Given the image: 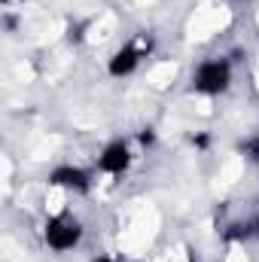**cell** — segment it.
<instances>
[{
    "label": "cell",
    "instance_id": "cell-1",
    "mask_svg": "<svg viewBox=\"0 0 259 262\" xmlns=\"http://www.w3.org/2000/svg\"><path fill=\"white\" fill-rule=\"evenodd\" d=\"M235 82V64L226 55H207L192 67L189 89L201 98H220L232 89Z\"/></svg>",
    "mask_w": 259,
    "mask_h": 262
},
{
    "label": "cell",
    "instance_id": "cell-2",
    "mask_svg": "<svg viewBox=\"0 0 259 262\" xmlns=\"http://www.w3.org/2000/svg\"><path fill=\"white\" fill-rule=\"evenodd\" d=\"M40 235H43V244H46L52 253L61 256V253H70V250H76V247L82 244V238H85V226H82V220H79L73 210H67L64 207V210L46 216Z\"/></svg>",
    "mask_w": 259,
    "mask_h": 262
},
{
    "label": "cell",
    "instance_id": "cell-3",
    "mask_svg": "<svg viewBox=\"0 0 259 262\" xmlns=\"http://www.w3.org/2000/svg\"><path fill=\"white\" fill-rule=\"evenodd\" d=\"M149 49H153V37L149 34H140L137 40L122 43L107 58V76L110 79H128V76H134L140 70V64H143V58L149 55Z\"/></svg>",
    "mask_w": 259,
    "mask_h": 262
},
{
    "label": "cell",
    "instance_id": "cell-4",
    "mask_svg": "<svg viewBox=\"0 0 259 262\" xmlns=\"http://www.w3.org/2000/svg\"><path fill=\"white\" fill-rule=\"evenodd\" d=\"M134 162V149H131L128 137H113L101 146V152L95 156V171L104 177H122Z\"/></svg>",
    "mask_w": 259,
    "mask_h": 262
},
{
    "label": "cell",
    "instance_id": "cell-5",
    "mask_svg": "<svg viewBox=\"0 0 259 262\" xmlns=\"http://www.w3.org/2000/svg\"><path fill=\"white\" fill-rule=\"evenodd\" d=\"M95 174L98 171H89L82 165H55L49 174H46V183L55 186V189H64V192H73V195H89L95 189Z\"/></svg>",
    "mask_w": 259,
    "mask_h": 262
},
{
    "label": "cell",
    "instance_id": "cell-6",
    "mask_svg": "<svg viewBox=\"0 0 259 262\" xmlns=\"http://www.w3.org/2000/svg\"><path fill=\"white\" fill-rule=\"evenodd\" d=\"M241 156H244L250 165H259V134L247 137V140L241 143Z\"/></svg>",
    "mask_w": 259,
    "mask_h": 262
},
{
    "label": "cell",
    "instance_id": "cell-7",
    "mask_svg": "<svg viewBox=\"0 0 259 262\" xmlns=\"http://www.w3.org/2000/svg\"><path fill=\"white\" fill-rule=\"evenodd\" d=\"M137 140H140V143L146 146V143H153V140H156V134H153V128H143L140 134H137Z\"/></svg>",
    "mask_w": 259,
    "mask_h": 262
},
{
    "label": "cell",
    "instance_id": "cell-8",
    "mask_svg": "<svg viewBox=\"0 0 259 262\" xmlns=\"http://www.w3.org/2000/svg\"><path fill=\"white\" fill-rule=\"evenodd\" d=\"M89 262H119L116 256H107V253H101V256H92Z\"/></svg>",
    "mask_w": 259,
    "mask_h": 262
},
{
    "label": "cell",
    "instance_id": "cell-9",
    "mask_svg": "<svg viewBox=\"0 0 259 262\" xmlns=\"http://www.w3.org/2000/svg\"><path fill=\"white\" fill-rule=\"evenodd\" d=\"M253 232L259 235V213H256V220H253Z\"/></svg>",
    "mask_w": 259,
    "mask_h": 262
}]
</instances>
